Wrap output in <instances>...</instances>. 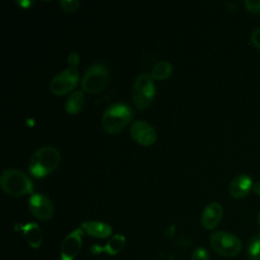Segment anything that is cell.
Listing matches in <instances>:
<instances>
[{
  "label": "cell",
  "mask_w": 260,
  "mask_h": 260,
  "mask_svg": "<svg viewBox=\"0 0 260 260\" xmlns=\"http://www.w3.org/2000/svg\"><path fill=\"white\" fill-rule=\"evenodd\" d=\"M125 242H126V240H125L124 236L115 235L108 241V243L104 247H101L99 245H93L91 247V252L93 254H99V253L105 252V253H108L109 255H116L124 248Z\"/></svg>",
  "instance_id": "obj_13"
},
{
  "label": "cell",
  "mask_w": 260,
  "mask_h": 260,
  "mask_svg": "<svg viewBox=\"0 0 260 260\" xmlns=\"http://www.w3.org/2000/svg\"><path fill=\"white\" fill-rule=\"evenodd\" d=\"M246 9L251 13H259L260 12V0H246L245 1Z\"/></svg>",
  "instance_id": "obj_21"
},
{
  "label": "cell",
  "mask_w": 260,
  "mask_h": 260,
  "mask_svg": "<svg viewBox=\"0 0 260 260\" xmlns=\"http://www.w3.org/2000/svg\"><path fill=\"white\" fill-rule=\"evenodd\" d=\"M222 207L217 202H210L205 206L201 214V224L207 230H212L218 225L222 217Z\"/></svg>",
  "instance_id": "obj_12"
},
{
  "label": "cell",
  "mask_w": 260,
  "mask_h": 260,
  "mask_svg": "<svg viewBox=\"0 0 260 260\" xmlns=\"http://www.w3.org/2000/svg\"><path fill=\"white\" fill-rule=\"evenodd\" d=\"M21 231L23 233V236L27 242V244L31 248H39L42 243V234L40 226L35 222H28L24 225H22Z\"/></svg>",
  "instance_id": "obj_15"
},
{
  "label": "cell",
  "mask_w": 260,
  "mask_h": 260,
  "mask_svg": "<svg viewBox=\"0 0 260 260\" xmlns=\"http://www.w3.org/2000/svg\"><path fill=\"white\" fill-rule=\"evenodd\" d=\"M172 70H173V67H172L170 62L161 61V62H158L157 64L154 65V67L151 70V75L150 76L152 77V79L154 78V79L162 80V79L168 78L171 75Z\"/></svg>",
  "instance_id": "obj_17"
},
{
  "label": "cell",
  "mask_w": 260,
  "mask_h": 260,
  "mask_svg": "<svg viewBox=\"0 0 260 260\" xmlns=\"http://www.w3.org/2000/svg\"><path fill=\"white\" fill-rule=\"evenodd\" d=\"M62 260H69V259H62Z\"/></svg>",
  "instance_id": "obj_26"
},
{
  "label": "cell",
  "mask_w": 260,
  "mask_h": 260,
  "mask_svg": "<svg viewBox=\"0 0 260 260\" xmlns=\"http://www.w3.org/2000/svg\"><path fill=\"white\" fill-rule=\"evenodd\" d=\"M84 105H85V95L83 91L76 90V91H73L66 100L65 109L69 114L75 115L83 109Z\"/></svg>",
  "instance_id": "obj_16"
},
{
  "label": "cell",
  "mask_w": 260,
  "mask_h": 260,
  "mask_svg": "<svg viewBox=\"0 0 260 260\" xmlns=\"http://www.w3.org/2000/svg\"><path fill=\"white\" fill-rule=\"evenodd\" d=\"M257 222H258V224H259V226H260V210H259V212H258V214H257Z\"/></svg>",
  "instance_id": "obj_25"
},
{
  "label": "cell",
  "mask_w": 260,
  "mask_h": 260,
  "mask_svg": "<svg viewBox=\"0 0 260 260\" xmlns=\"http://www.w3.org/2000/svg\"><path fill=\"white\" fill-rule=\"evenodd\" d=\"M81 229L89 236L105 239L111 236L112 228L102 221H85L81 223Z\"/></svg>",
  "instance_id": "obj_14"
},
{
  "label": "cell",
  "mask_w": 260,
  "mask_h": 260,
  "mask_svg": "<svg viewBox=\"0 0 260 260\" xmlns=\"http://www.w3.org/2000/svg\"><path fill=\"white\" fill-rule=\"evenodd\" d=\"M0 184L8 195L15 197L31 193L34 190L32 183L28 177L23 172L15 169L4 170L0 177Z\"/></svg>",
  "instance_id": "obj_4"
},
{
  "label": "cell",
  "mask_w": 260,
  "mask_h": 260,
  "mask_svg": "<svg viewBox=\"0 0 260 260\" xmlns=\"http://www.w3.org/2000/svg\"><path fill=\"white\" fill-rule=\"evenodd\" d=\"M247 255L250 260H260V234L253 236L247 244Z\"/></svg>",
  "instance_id": "obj_18"
},
{
  "label": "cell",
  "mask_w": 260,
  "mask_h": 260,
  "mask_svg": "<svg viewBox=\"0 0 260 260\" xmlns=\"http://www.w3.org/2000/svg\"><path fill=\"white\" fill-rule=\"evenodd\" d=\"M210 246L216 253L225 257H235L242 249L241 240L236 235L223 231L211 234Z\"/></svg>",
  "instance_id": "obj_7"
},
{
  "label": "cell",
  "mask_w": 260,
  "mask_h": 260,
  "mask_svg": "<svg viewBox=\"0 0 260 260\" xmlns=\"http://www.w3.org/2000/svg\"><path fill=\"white\" fill-rule=\"evenodd\" d=\"M253 190H254V192H255L257 195L260 196V181L254 183V185H253Z\"/></svg>",
  "instance_id": "obj_23"
},
{
  "label": "cell",
  "mask_w": 260,
  "mask_h": 260,
  "mask_svg": "<svg viewBox=\"0 0 260 260\" xmlns=\"http://www.w3.org/2000/svg\"><path fill=\"white\" fill-rule=\"evenodd\" d=\"M253 182L250 176L242 174L235 177L229 186V193L236 199L246 197L253 189Z\"/></svg>",
  "instance_id": "obj_11"
},
{
  "label": "cell",
  "mask_w": 260,
  "mask_h": 260,
  "mask_svg": "<svg viewBox=\"0 0 260 260\" xmlns=\"http://www.w3.org/2000/svg\"><path fill=\"white\" fill-rule=\"evenodd\" d=\"M83 230L78 228L70 233L61 244V257L62 259L73 260L81 249V239Z\"/></svg>",
  "instance_id": "obj_10"
},
{
  "label": "cell",
  "mask_w": 260,
  "mask_h": 260,
  "mask_svg": "<svg viewBox=\"0 0 260 260\" xmlns=\"http://www.w3.org/2000/svg\"><path fill=\"white\" fill-rule=\"evenodd\" d=\"M60 5L62 6L63 10L66 12H73L79 6L78 0H61Z\"/></svg>",
  "instance_id": "obj_19"
},
{
  "label": "cell",
  "mask_w": 260,
  "mask_h": 260,
  "mask_svg": "<svg viewBox=\"0 0 260 260\" xmlns=\"http://www.w3.org/2000/svg\"><path fill=\"white\" fill-rule=\"evenodd\" d=\"M131 137L140 145L149 146L156 140L154 128L144 121H136L130 127Z\"/></svg>",
  "instance_id": "obj_8"
},
{
  "label": "cell",
  "mask_w": 260,
  "mask_h": 260,
  "mask_svg": "<svg viewBox=\"0 0 260 260\" xmlns=\"http://www.w3.org/2000/svg\"><path fill=\"white\" fill-rule=\"evenodd\" d=\"M28 206L30 212L41 220H48L53 215L54 207L51 200L42 194H32Z\"/></svg>",
  "instance_id": "obj_9"
},
{
  "label": "cell",
  "mask_w": 260,
  "mask_h": 260,
  "mask_svg": "<svg viewBox=\"0 0 260 260\" xmlns=\"http://www.w3.org/2000/svg\"><path fill=\"white\" fill-rule=\"evenodd\" d=\"M18 4H20V5H22L23 7L26 8V7H28V6L31 4V2H27V1H24V2H23V1H21V2H18Z\"/></svg>",
  "instance_id": "obj_24"
},
{
  "label": "cell",
  "mask_w": 260,
  "mask_h": 260,
  "mask_svg": "<svg viewBox=\"0 0 260 260\" xmlns=\"http://www.w3.org/2000/svg\"><path fill=\"white\" fill-rule=\"evenodd\" d=\"M192 260H210L209 253L203 248H197L192 253Z\"/></svg>",
  "instance_id": "obj_20"
},
{
  "label": "cell",
  "mask_w": 260,
  "mask_h": 260,
  "mask_svg": "<svg viewBox=\"0 0 260 260\" xmlns=\"http://www.w3.org/2000/svg\"><path fill=\"white\" fill-rule=\"evenodd\" d=\"M79 62V55L70 53L67 58L68 68L57 74L50 82V90L56 95H63L70 92L78 83L79 75L76 66Z\"/></svg>",
  "instance_id": "obj_1"
},
{
  "label": "cell",
  "mask_w": 260,
  "mask_h": 260,
  "mask_svg": "<svg viewBox=\"0 0 260 260\" xmlns=\"http://www.w3.org/2000/svg\"><path fill=\"white\" fill-rule=\"evenodd\" d=\"M133 110L126 104L116 103L104 112L102 125L106 132L114 134L123 130L133 118Z\"/></svg>",
  "instance_id": "obj_3"
},
{
  "label": "cell",
  "mask_w": 260,
  "mask_h": 260,
  "mask_svg": "<svg viewBox=\"0 0 260 260\" xmlns=\"http://www.w3.org/2000/svg\"><path fill=\"white\" fill-rule=\"evenodd\" d=\"M155 94V88L152 81V77L149 74L142 73L134 81L131 96L134 105L140 109H146L153 101Z\"/></svg>",
  "instance_id": "obj_5"
},
{
  "label": "cell",
  "mask_w": 260,
  "mask_h": 260,
  "mask_svg": "<svg viewBox=\"0 0 260 260\" xmlns=\"http://www.w3.org/2000/svg\"><path fill=\"white\" fill-rule=\"evenodd\" d=\"M60 158L59 151L53 146H43L39 148L30 158V174L36 178L49 175L57 169Z\"/></svg>",
  "instance_id": "obj_2"
},
{
  "label": "cell",
  "mask_w": 260,
  "mask_h": 260,
  "mask_svg": "<svg viewBox=\"0 0 260 260\" xmlns=\"http://www.w3.org/2000/svg\"><path fill=\"white\" fill-rule=\"evenodd\" d=\"M108 81V68L102 63H94L84 73L81 80V86L82 89L88 93H99L106 88Z\"/></svg>",
  "instance_id": "obj_6"
},
{
  "label": "cell",
  "mask_w": 260,
  "mask_h": 260,
  "mask_svg": "<svg viewBox=\"0 0 260 260\" xmlns=\"http://www.w3.org/2000/svg\"><path fill=\"white\" fill-rule=\"evenodd\" d=\"M251 42L253 46L260 51V27L254 29L251 34Z\"/></svg>",
  "instance_id": "obj_22"
}]
</instances>
